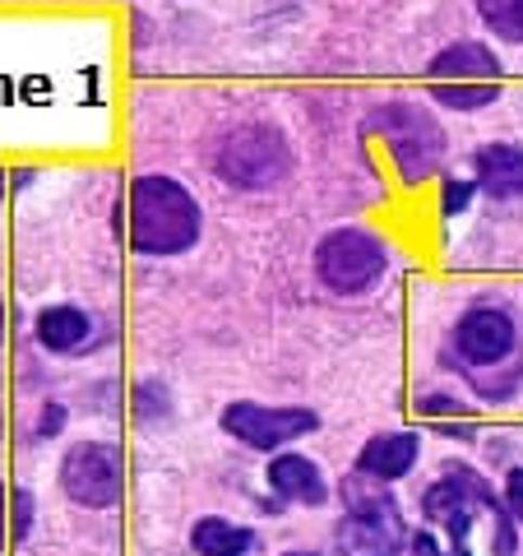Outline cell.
I'll list each match as a JSON object with an SVG mask.
<instances>
[{
  "label": "cell",
  "mask_w": 523,
  "mask_h": 556,
  "mask_svg": "<svg viewBox=\"0 0 523 556\" xmlns=\"http://www.w3.org/2000/svg\"><path fill=\"white\" fill-rule=\"evenodd\" d=\"M283 556H316V552H283Z\"/></svg>",
  "instance_id": "cell-24"
},
{
  "label": "cell",
  "mask_w": 523,
  "mask_h": 556,
  "mask_svg": "<svg viewBox=\"0 0 523 556\" xmlns=\"http://www.w3.org/2000/svg\"><path fill=\"white\" fill-rule=\"evenodd\" d=\"M371 130L385 135L404 181H426L431 172H441L445 135L422 108H412V102H390V108H380L371 116Z\"/></svg>",
  "instance_id": "cell-5"
},
{
  "label": "cell",
  "mask_w": 523,
  "mask_h": 556,
  "mask_svg": "<svg viewBox=\"0 0 523 556\" xmlns=\"http://www.w3.org/2000/svg\"><path fill=\"white\" fill-rule=\"evenodd\" d=\"M422 515L445 533V543H449L445 552L449 556H473L468 552V529H473V519L482 515V506L455 473H445L441 482H431L422 492Z\"/></svg>",
  "instance_id": "cell-10"
},
{
  "label": "cell",
  "mask_w": 523,
  "mask_h": 556,
  "mask_svg": "<svg viewBox=\"0 0 523 556\" xmlns=\"http://www.w3.org/2000/svg\"><path fill=\"white\" fill-rule=\"evenodd\" d=\"M473 163H477V186L492 200H523V149L519 144H482Z\"/></svg>",
  "instance_id": "cell-13"
},
{
  "label": "cell",
  "mask_w": 523,
  "mask_h": 556,
  "mask_svg": "<svg viewBox=\"0 0 523 556\" xmlns=\"http://www.w3.org/2000/svg\"><path fill=\"white\" fill-rule=\"evenodd\" d=\"M408 547H412V556H449L445 543H441V538H435L431 529H417V533L408 538Z\"/></svg>",
  "instance_id": "cell-21"
},
{
  "label": "cell",
  "mask_w": 523,
  "mask_h": 556,
  "mask_svg": "<svg viewBox=\"0 0 523 556\" xmlns=\"http://www.w3.org/2000/svg\"><path fill=\"white\" fill-rule=\"evenodd\" d=\"M255 543V529L246 525H232L222 515H204L195 529H190V547L200 556H246Z\"/></svg>",
  "instance_id": "cell-15"
},
{
  "label": "cell",
  "mask_w": 523,
  "mask_h": 556,
  "mask_svg": "<svg viewBox=\"0 0 523 556\" xmlns=\"http://www.w3.org/2000/svg\"><path fill=\"white\" fill-rule=\"evenodd\" d=\"M0 547H10V492L0 486Z\"/></svg>",
  "instance_id": "cell-23"
},
{
  "label": "cell",
  "mask_w": 523,
  "mask_h": 556,
  "mask_svg": "<svg viewBox=\"0 0 523 556\" xmlns=\"http://www.w3.org/2000/svg\"><path fill=\"white\" fill-rule=\"evenodd\" d=\"M390 255L380 247V237H371L366 228H334L320 237L316 247V274L329 292L339 298H357V292L375 288L380 274H385Z\"/></svg>",
  "instance_id": "cell-4"
},
{
  "label": "cell",
  "mask_w": 523,
  "mask_h": 556,
  "mask_svg": "<svg viewBox=\"0 0 523 556\" xmlns=\"http://www.w3.org/2000/svg\"><path fill=\"white\" fill-rule=\"evenodd\" d=\"M473 181H445V190H441V208L445 214H463L468 208V200H473Z\"/></svg>",
  "instance_id": "cell-19"
},
{
  "label": "cell",
  "mask_w": 523,
  "mask_h": 556,
  "mask_svg": "<svg viewBox=\"0 0 523 556\" xmlns=\"http://www.w3.org/2000/svg\"><path fill=\"white\" fill-rule=\"evenodd\" d=\"M200 200L171 177H135L130 186V247L139 255H181L200 241Z\"/></svg>",
  "instance_id": "cell-1"
},
{
  "label": "cell",
  "mask_w": 523,
  "mask_h": 556,
  "mask_svg": "<svg viewBox=\"0 0 523 556\" xmlns=\"http://www.w3.org/2000/svg\"><path fill=\"white\" fill-rule=\"evenodd\" d=\"M222 431L232 441L265 450V455H278L283 445L316 437L320 431V413L316 408H273V404H255V399H237V404L222 408Z\"/></svg>",
  "instance_id": "cell-8"
},
{
  "label": "cell",
  "mask_w": 523,
  "mask_h": 556,
  "mask_svg": "<svg viewBox=\"0 0 523 556\" xmlns=\"http://www.w3.org/2000/svg\"><path fill=\"white\" fill-rule=\"evenodd\" d=\"M417 455H422V437L417 431H380L357 450V473L371 482H398L412 473Z\"/></svg>",
  "instance_id": "cell-11"
},
{
  "label": "cell",
  "mask_w": 523,
  "mask_h": 556,
  "mask_svg": "<svg viewBox=\"0 0 523 556\" xmlns=\"http://www.w3.org/2000/svg\"><path fill=\"white\" fill-rule=\"evenodd\" d=\"M505 510H510L514 515V525L523 529V464L519 468H510V478H505Z\"/></svg>",
  "instance_id": "cell-18"
},
{
  "label": "cell",
  "mask_w": 523,
  "mask_h": 556,
  "mask_svg": "<svg viewBox=\"0 0 523 556\" xmlns=\"http://www.w3.org/2000/svg\"><path fill=\"white\" fill-rule=\"evenodd\" d=\"M514 343H519L514 316L510 311H500V306H473L455 325V357L463 362V367H473V371L500 367V362L514 353Z\"/></svg>",
  "instance_id": "cell-9"
},
{
  "label": "cell",
  "mask_w": 523,
  "mask_h": 556,
  "mask_svg": "<svg viewBox=\"0 0 523 556\" xmlns=\"http://www.w3.org/2000/svg\"><path fill=\"white\" fill-rule=\"evenodd\" d=\"M269 486L278 501H292V506H324L329 501V482L320 464L296 455V450H278L269 459Z\"/></svg>",
  "instance_id": "cell-12"
},
{
  "label": "cell",
  "mask_w": 523,
  "mask_h": 556,
  "mask_svg": "<svg viewBox=\"0 0 523 556\" xmlns=\"http://www.w3.org/2000/svg\"><path fill=\"white\" fill-rule=\"evenodd\" d=\"M422 413L426 417H468V408L459 404V399H445V394H426L422 399Z\"/></svg>",
  "instance_id": "cell-20"
},
{
  "label": "cell",
  "mask_w": 523,
  "mask_h": 556,
  "mask_svg": "<svg viewBox=\"0 0 523 556\" xmlns=\"http://www.w3.org/2000/svg\"><path fill=\"white\" fill-rule=\"evenodd\" d=\"M288 167H292V149L273 126H241L218 149V177L232 181L237 190L278 186L288 177Z\"/></svg>",
  "instance_id": "cell-7"
},
{
  "label": "cell",
  "mask_w": 523,
  "mask_h": 556,
  "mask_svg": "<svg viewBox=\"0 0 523 556\" xmlns=\"http://www.w3.org/2000/svg\"><path fill=\"white\" fill-rule=\"evenodd\" d=\"M477 14L496 38L523 47V0H477Z\"/></svg>",
  "instance_id": "cell-16"
},
{
  "label": "cell",
  "mask_w": 523,
  "mask_h": 556,
  "mask_svg": "<svg viewBox=\"0 0 523 556\" xmlns=\"http://www.w3.org/2000/svg\"><path fill=\"white\" fill-rule=\"evenodd\" d=\"M61 492L84 510H112L126 492V455L112 441H79L61 459Z\"/></svg>",
  "instance_id": "cell-6"
},
{
  "label": "cell",
  "mask_w": 523,
  "mask_h": 556,
  "mask_svg": "<svg viewBox=\"0 0 523 556\" xmlns=\"http://www.w3.org/2000/svg\"><path fill=\"white\" fill-rule=\"evenodd\" d=\"M33 334H38V343L47 353H75L79 343H89L93 320L84 316L79 306H47L38 316V325H33Z\"/></svg>",
  "instance_id": "cell-14"
},
{
  "label": "cell",
  "mask_w": 523,
  "mask_h": 556,
  "mask_svg": "<svg viewBox=\"0 0 523 556\" xmlns=\"http://www.w3.org/2000/svg\"><path fill=\"white\" fill-rule=\"evenodd\" d=\"M61 427H65V408H61V404H47V408H42V422H38V431H42V437H56Z\"/></svg>",
  "instance_id": "cell-22"
},
{
  "label": "cell",
  "mask_w": 523,
  "mask_h": 556,
  "mask_svg": "<svg viewBox=\"0 0 523 556\" xmlns=\"http://www.w3.org/2000/svg\"><path fill=\"white\" fill-rule=\"evenodd\" d=\"M33 515H38V501H33L28 486H14L10 492V543H24L33 533Z\"/></svg>",
  "instance_id": "cell-17"
},
{
  "label": "cell",
  "mask_w": 523,
  "mask_h": 556,
  "mask_svg": "<svg viewBox=\"0 0 523 556\" xmlns=\"http://www.w3.org/2000/svg\"><path fill=\"white\" fill-rule=\"evenodd\" d=\"M431 98L449 112H482L500 98V61L482 42H455L431 61Z\"/></svg>",
  "instance_id": "cell-3"
},
{
  "label": "cell",
  "mask_w": 523,
  "mask_h": 556,
  "mask_svg": "<svg viewBox=\"0 0 523 556\" xmlns=\"http://www.w3.org/2000/svg\"><path fill=\"white\" fill-rule=\"evenodd\" d=\"M343 501H347V519H343V552L353 556H394L398 547H408V525H404V510L390 492H380V482L353 473L343 486Z\"/></svg>",
  "instance_id": "cell-2"
}]
</instances>
